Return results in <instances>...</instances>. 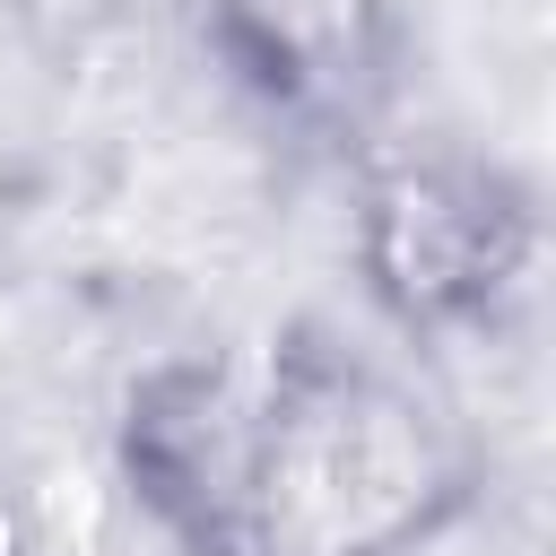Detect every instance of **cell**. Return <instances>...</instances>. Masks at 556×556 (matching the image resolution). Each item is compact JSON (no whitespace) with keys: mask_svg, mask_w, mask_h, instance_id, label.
Masks as SVG:
<instances>
[{"mask_svg":"<svg viewBox=\"0 0 556 556\" xmlns=\"http://www.w3.org/2000/svg\"><path fill=\"white\" fill-rule=\"evenodd\" d=\"M478 504V443L408 348L295 321L243 391L226 556H417Z\"/></svg>","mask_w":556,"mask_h":556,"instance_id":"1","label":"cell"},{"mask_svg":"<svg viewBox=\"0 0 556 556\" xmlns=\"http://www.w3.org/2000/svg\"><path fill=\"white\" fill-rule=\"evenodd\" d=\"M348 261L382 330L417 348L486 339L539 287V191L452 139H374L348 156Z\"/></svg>","mask_w":556,"mask_h":556,"instance_id":"2","label":"cell"},{"mask_svg":"<svg viewBox=\"0 0 556 556\" xmlns=\"http://www.w3.org/2000/svg\"><path fill=\"white\" fill-rule=\"evenodd\" d=\"M217 70L313 148H374L400 96V9L391 0H200Z\"/></svg>","mask_w":556,"mask_h":556,"instance_id":"3","label":"cell"},{"mask_svg":"<svg viewBox=\"0 0 556 556\" xmlns=\"http://www.w3.org/2000/svg\"><path fill=\"white\" fill-rule=\"evenodd\" d=\"M243 391H252V374H235L208 348L156 356L122 391L113 478L174 556H226L235 469H243Z\"/></svg>","mask_w":556,"mask_h":556,"instance_id":"4","label":"cell"},{"mask_svg":"<svg viewBox=\"0 0 556 556\" xmlns=\"http://www.w3.org/2000/svg\"><path fill=\"white\" fill-rule=\"evenodd\" d=\"M165 9H174V0H0L9 35H17L35 61H52V70H87V61L130 52Z\"/></svg>","mask_w":556,"mask_h":556,"instance_id":"5","label":"cell"}]
</instances>
